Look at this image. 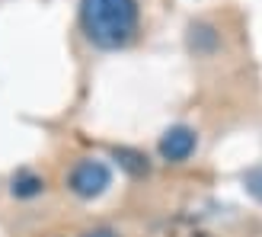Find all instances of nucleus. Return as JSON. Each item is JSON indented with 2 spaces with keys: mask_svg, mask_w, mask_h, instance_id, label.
I'll return each mask as SVG.
<instances>
[{
  "mask_svg": "<svg viewBox=\"0 0 262 237\" xmlns=\"http://www.w3.org/2000/svg\"><path fill=\"white\" fill-rule=\"evenodd\" d=\"M83 32L99 48H122L138 29L135 0H80Z\"/></svg>",
  "mask_w": 262,
  "mask_h": 237,
  "instance_id": "1",
  "label": "nucleus"
},
{
  "mask_svg": "<svg viewBox=\"0 0 262 237\" xmlns=\"http://www.w3.org/2000/svg\"><path fill=\"white\" fill-rule=\"evenodd\" d=\"M109 183H112V173H109V167L99 164V161H80L68 176L71 192L80 195V199H96V195H102L109 189Z\"/></svg>",
  "mask_w": 262,
  "mask_h": 237,
  "instance_id": "2",
  "label": "nucleus"
},
{
  "mask_svg": "<svg viewBox=\"0 0 262 237\" xmlns=\"http://www.w3.org/2000/svg\"><path fill=\"white\" fill-rule=\"evenodd\" d=\"M243 186H246V192H250L253 199L262 202V167L246 170V173H243Z\"/></svg>",
  "mask_w": 262,
  "mask_h": 237,
  "instance_id": "6",
  "label": "nucleus"
},
{
  "mask_svg": "<svg viewBox=\"0 0 262 237\" xmlns=\"http://www.w3.org/2000/svg\"><path fill=\"white\" fill-rule=\"evenodd\" d=\"M42 189H45V180L29 173V170L16 173V176H13V186H10V192L16 195V199H32V195H38Z\"/></svg>",
  "mask_w": 262,
  "mask_h": 237,
  "instance_id": "4",
  "label": "nucleus"
},
{
  "mask_svg": "<svg viewBox=\"0 0 262 237\" xmlns=\"http://www.w3.org/2000/svg\"><path fill=\"white\" fill-rule=\"evenodd\" d=\"M115 161H119V167L128 170L131 176H144L150 170L147 157H144L141 151H135V148H115Z\"/></svg>",
  "mask_w": 262,
  "mask_h": 237,
  "instance_id": "5",
  "label": "nucleus"
},
{
  "mask_svg": "<svg viewBox=\"0 0 262 237\" xmlns=\"http://www.w3.org/2000/svg\"><path fill=\"white\" fill-rule=\"evenodd\" d=\"M83 237H119V234H115L112 228H93V231H86Z\"/></svg>",
  "mask_w": 262,
  "mask_h": 237,
  "instance_id": "7",
  "label": "nucleus"
},
{
  "mask_svg": "<svg viewBox=\"0 0 262 237\" xmlns=\"http://www.w3.org/2000/svg\"><path fill=\"white\" fill-rule=\"evenodd\" d=\"M195 144H199V138H195V131L189 125H173L160 138V157L166 164H182L195 154Z\"/></svg>",
  "mask_w": 262,
  "mask_h": 237,
  "instance_id": "3",
  "label": "nucleus"
}]
</instances>
